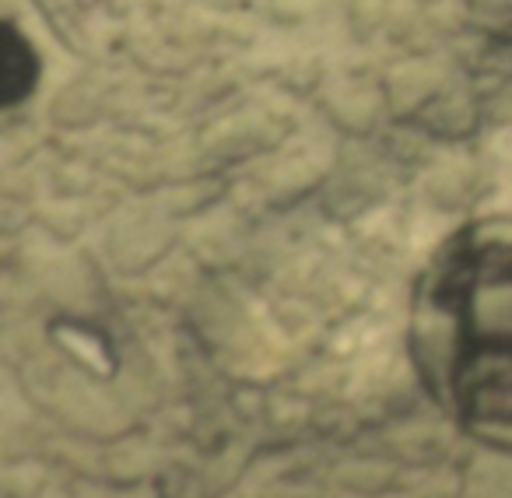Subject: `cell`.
<instances>
[{"mask_svg":"<svg viewBox=\"0 0 512 498\" xmlns=\"http://www.w3.org/2000/svg\"><path fill=\"white\" fill-rule=\"evenodd\" d=\"M407 337L428 397L467 435L512 449V221H470L435 249Z\"/></svg>","mask_w":512,"mask_h":498,"instance_id":"1","label":"cell"}]
</instances>
